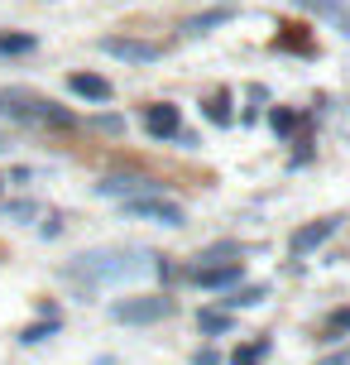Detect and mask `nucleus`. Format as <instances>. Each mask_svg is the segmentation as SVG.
<instances>
[{
	"instance_id": "f257e3e1",
	"label": "nucleus",
	"mask_w": 350,
	"mask_h": 365,
	"mask_svg": "<svg viewBox=\"0 0 350 365\" xmlns=\"http://www.w3.org/2000/svg\"><path fill=\"white\" fill-rule=\"evenodd\" d=\"M139 264L120 250H92V255H77L68 264V279L73 284H106V279H120V274H134Z\"/></svg>"
},
{
	"instance_id": "f03ea898",
	"label": "nucleus",
	"mask_w": 350,
	"mask_h": 365,
	"mask_svg": "<svg viewBox=\"0 0 350 365\" xmlns=\"http://www.w3.org/2000/svg\"><path fill=\"white\" fill-rule=\"evenodd\" d=\"M168 312H173V298H164V293H134V298L111 303V317L125 322V327H149V322H159Z\"/></svg>"
},
{
	"instance_id": "7ed1b4c3",
	"label": "nucleus",
	"mask_w": 350,
	"mask_h": 365,
	"mask_svg": "<svg viewBox=\"0 0 350 365\" xmlns=\"http://www.w3.org/2000/svg\"><path fill=\"white\" fill-rule=\"evenodd\" d=\"M101 48L111 58H120V63H159V58H164V48H159L154 38H134V34H106Z\"/></svg>"
},
{
	"instance_id": "20e7f679",
	"label": "nucleus",
	"mask_w": 350,
	"mask_h": 365,
	"mask_svg": "<svg viewBox=\"0 0 350 365\" xmlns=\"http://www.w3.org/2000/svg\"><path fill=\"white\" fill-rule=\"evenodd\" d=\"M125 217H139V221H159V226H183V207L178 202H164L159 192L154 197H129L125 202Z\"/></svg>"
},
{
	"instance_id": "39448f33",
	"label": "nucleus",
	"mask_w": 350,
	"mask_h": 365,
	"mask_svg": "<svg viewBox=\"0 0 350 365\" xmlns=\"http://www.w3.org/2000/svg\"><path fill=\"white\" fill-rule=\"evenodd\" d=\"M154 192H159V182L144 178V173H115V178L101 182V197H120V202H129V197H154Z\"/></svg>"
},
{
	"instance_id": "423d86ee",
	"label": "nucleus",
	"mask_w": 350,
	"mask_h": 365,
	"mask_svg": "<svg viewBox=\"0 0 350 365\" xmlns=\"http://www.w3.org/2000/svg\"><path fill=\"white\" fill-rule=\"evenodd\" d=\"M144 130L154 135V140H178L183 115H178V106H173V101H154V106L144 110Z\"/></svg>"
},
{
	"instance_id": "0eeeda50",
	"label": "nucleus",
	"mask_w": 350,
	"mask_h": 365,
	"mask_svg": "<svg viewBox=\"0 0 350 365\" xmlns=\"http://www.w3.org/2000/svg\"><path fill=\"white\" fill-rule=\"evenodd\" d=\"M68 91L82 96V101H96V106H106V101L115 96L111 77H101V73H73V77H68Z\"/></svg>"
},
{
	"instance_id": "6e6552de",
	"label": "nucleus",
	"mask_w": 350,
	"mask_h": 365,
	"mask_svg": "<svg viewBox=\"0 0 350 365\" xmlns=\"http://www.w3.org/2000/svg\"><path fill=\"white\" fill-rule=\"evenodd\" d=\"M29 120H34V125H58V130H77L82 125L73 110H63L58 101H43V96H34V91H29Z\"/></svg>"
},
{
	"instance_id": "1a4fd4ad",
	"label": "nucleus",
	"mask_w": 350,
	"mask_h": 365,
	"mask_svg": "<svg viewBox=\"0 0 350 365\" xmlns=\"http://www.w3.org/2000/svg\"><path fill=\"white\" fill-rule=\"evenodd\" d=\"M240 274H245V259H226V264L192 269V279H197L202 289H230V284H240Z\"/></svg>"
},
{
	"instance_id": "9d476101",
	"label": "nucleus",
	"mask_w": 350,
	"mask_h": 365,
	"mask_svg": "<svg viewBox=\"0 0 350 365\" xmlns=\"http://www.w3.org/2000/svg\"><path fill=\"white\" fill-rule=\"evenodd\" d=\"M332 231H336V217L312 221V226H297L288 245H293V255H307V250H317V245H327V240H332Z\"/></svg>"
},
{
	"instance_id": "9b49d317",
	"label": "nucleus",
	"mask_w": 350,
	"mask_h": 365,
	"mask_svg": "<svg viewBox=\"0 0 350 365\" xmlns=\"http://www.w3.org/2000/svg\"><path fill=\"white\" fill-rule=\"evenodd\" d=\"M302 10H312V15H322V19H332L336 29L350 38V5L346 0H297Z\"/></svg>"
},
{
	"instance_id": "f8f14e48",
	"label": "nucleus",
	"mask_w": 350,
	"mask_h": 365,
	"mask_svg": "<svg viewBox=\"0 0 350 365\" xmlns=\"http://www.w3.org/2000/svg\"><path fill=\"white\" fill-rule=\"evenodd\" d=\"M230 15H235L230 5H221V10H206V15L187 19V24H183V34H187V38H197V34H211V29H216V24H226Z\"/></svg>"
},
{
	"instance_id": "ddd939ff",
	"label": "nucleus",
	"mask_w": 350,
	"mask_h": 365,
	"mask_svg": "<svg viewBox=\"0 0 350 365\" xmlns=\"http://www.w3.org/2000/svg\"><path fill=\"white\" fill-rule=\"evenodd\" d=\"M206 120H211V125H230V120H235V110H230V91H216V96L206 101Z\"/></svg>"
},
{
	"instance_id": "4468645a",
	"label": "nucleus",
	"mask_w": 350,
	"mask_h": 365,
	"mask_svg": "<svg viewBox=\"0 0 350 365\" xmlns=\"http://www.w3.org/2000/svg\"><path fill=\"white\" fill-rule=\"evenodd\" d=\"M197 327L211 331V336H221V331H230V312L226 308H202L197 312Z\"/></svg>"
},
{
	"instance_id": "2eb2a0df",
	"label": "nucleus",
	"mask_w": 350,
	"mask_h": 365,
	"mask_svg": "<svg viewBox=\"0 0 350 365\" xmlns=\"http://www.w3.org/2000/svg\"><path fill=\"white\" fill-rule=\"evenodd\" d=\"M264 284H245V289H235L230 298H226V308H255V303H264Z\"/></svg>"
},
{
	"instance_id": "dca6fc26",
	"label": "nucleus",
	"mask_w": 350,
	"mask_h": 365,
	"mask_svg": "<svg viewBox=\"0 0 350 365\" xmlns=\"http://www.w3.org/2000/svg\"><path fill=\"white\" fill-rule=\"evenodd\" d=\"M34 48H38V43L29 34H0V58H5V53H34Z\"/></svg>"
},
{
	"instance_id": "f3484780",
	"label": "nucleus",
	"mask_w": 350,
	"mask_h": 365,
	"mask_svg": "<svg viewBox=\"0 0 350 365\" xmlns=\"http://www.w3.org/2000/svg\"><path fill=\"white\" fill-rule=\"evenodd\" d=\"M322 331H327V341H336L341 331H350V308H336L332 317H327V327H322Z\"/></svg>"
},
{
	"instance_id": "a211bd4d",
	"label": "nucleus",
	"mask_w": 350,
	"mask_h": 365,
	"mask_svg": "<svg viewBox=\"0 0 350 365\" xmlns=\"http://www.w3.org/2000/svg\"><path fill=\"white\" fill-rule=\"evenodd\" d=\"M264 351H269V341H255V346H240L235 356H230V365H259V361H264Z\"/></svg>"
},
{
	"instance_id": "6ab92c4d",
	"label": "nucleus",
	"mask_w": 350,
	"mask_h": 365,
	"mask_svg": "<svg viewBox=\"0 0 350 365\" xmlns=\"http://www.w3.org/2000/svg\"><path fill=\"white\" fill-rule=\"evenodd\" d=\"M92 130H101V135H125V120L120 115H96V120H87Z\"/></svg>"
},
{
	"instance_id": "aec40b11",
	"label": "nucleus",
	"mask_w": 350,
	"mask_h": 365,
	"mask_svg": "<svg viewBox=\"0 0 350 365\" xmlns=\"http://www.w3.org/2000/svg\"><path fill=\"white\" fill-rule=\"evenodd\" d=\"M269 125H274L278 135H293V130H297V115H293V110H274V115H269Z\"/></svg>"
},
{
	"instance_id": "412c9836",
	"label": "nucleus",
	"mask_w": 350,
	"mask_h": 365,
	"mask_svg": "<svg viewBox=\"0 0 350 365\" xmlns=\"http://www.w3.org/2000/svg\"><path fill=\"white\" fill-rule=\"evenodd\" d=\"M53 327H58V322H48V327L38 322V327H29L24 336H19V341H29V346H34V341H48V336H53Z\"/></svg>"
},
{
	"instance_id": "4be33fe9",
	"label": "nucleus",
	"mask_w": 350,
	"mask_h": 365,
	"mask_svg": "<svg viewBox=\"0 0 350 365\" xmlns=\"http://www.w3.org/2000/svg\"><path fill=\"white\" fill-rule=\"evenodd\" d=\"M5 212H10V217H15V221H29V217H34V212H38V207H34V202H10Z\"/></svg>"
},
{
	"instance_id": "5701e85b",
	"label": "nucleus",
	"mask_w": 350,
	"mask_h": 365,
	"mask_svg": "<svg viewBox=\"0 0 350 365\" xmlns=\"http://www.w3.org/2000/svg\"><path fill=\"white\" fill-rule=\"evenodd\" d=\"M197 365H221V356H216V351H202V356H197Z\"/></svg>"
},
{
	"instance_id": "b1692460",
	"label": "nucleus",
	"mask_w": 350,
	"mask_h": 365,
	"mask_svg": "<svg viewBox=\"0 0 350 365\" xmlns=\"http://www.w3.org/2000/svg\"><path fill=\"white\" fill-rule=\"evenodd\" d=\"M5 149H10V140H5V135H0V154H5Z\"/></svg>"
},
{
	"instance_id": "393cba45",
	"label": "nucleus",
	"mask_w": 350,
	"mask_h": 365,
	"mask_svg": "<svg viewBox=\"0 0 350 365\" xmlns=\"http://www.w3.org/2000/svg\"><path fill=\"white\" fill-rule=\"evenodd\" d=\"M0 187H5V178H0Z\"/></svg>"
}]
</instances>
